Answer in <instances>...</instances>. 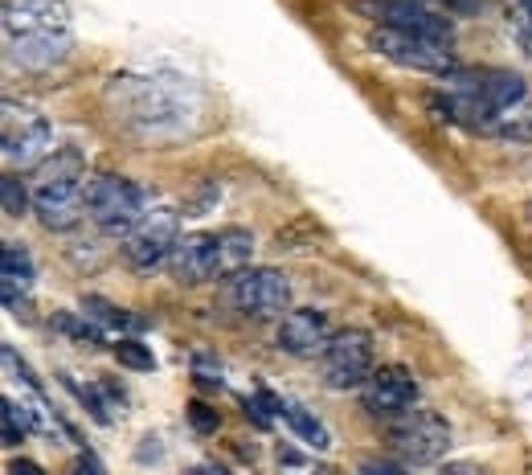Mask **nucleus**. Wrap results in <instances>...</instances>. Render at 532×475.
Returning a JSON list of instances; mask_svg holds the SVG:
<instances>
[{
  "mask_svg": "<svg viewBox=\"0 0 532 475\" xmlns=\"http://www.w3.org/2000/svg\"><path fill=\"white\" fill-rule=\"evenodd\" d=\"M70 385V390L78 394V402L86 406V410H91V418L95 422H103V426H111L115 422V410H119V394L111 390V385H78V381H66Z\"/></svg>",
  "mask_w": 532,
  "mask_h": 475,
  "instance_id": "18",
  "label": "nucleus"
},
{
  "mask_svg": "<svg viewBox=\"0 0 532 475\" xmlns=\"http://www.w3.org/2000/svg\"><path fill=\"white\" fill-rule=\"evenodd\" d=\"M189 422L201 430V435H213V430H217V410H209L205 402H193L189 406Z\"/></svg>",
  "mask_w": 532,
  "mask_h": 475,
  "instance_id": "23",
  "label": "nucleus"
},
{
  "mask_svg": "<svg viewBox=\"0 0 532 475\" xmlns=\"http://www.w3.org/2000/svg\"><path fill=\"white\" fill-rule=\"evenodd\" d=\"M373 373V336L361 328L332 332L320 349V377L328 390H357Z\"/></svg>",
  "mask_w": 532,
  "mask_h": 475,
  "instance_id": "7",
  "label": "nucleus"
},
{
  "mask_svg": "<svg viewBox=\"0 0 532 475\" xmlns=\"http://www.w3.org/2000/svg\"><path fill=\"white\" fill-rule=\"evenodd\" d=\"M361 390H365L361 394L365 410L373 418H397L418 402V377L406 365H381V369L369 373V381L361 385Z\"/></svg>",
  "mask_w": 532,
  "mask_h": 475,
  "instance_id": "12",
  "label": "nucleus"
},
{
  "mask_svg": "<svg viewBox=\"0 0 532 475\" xmlns=\"http://www.w3.org/2000/svg\"><path fill=\"white\" fill-rule=\"evenodd\" d=\"M176 242H181V213L168 205H156L136 222V230L123 238V258L136 271H156L160 263L172 258Z\"/></svg>",
  "mask_w": 532,
  "mask_h": 475,
  "instance_id": "8",
  "label": "nucleus"
},
{
  "mask_svg": "<svg viewBox=\"0 0 532 475\" xmlns=\"http://www.w3.org/2000/svg\"><path fill=\"white\" fill-rule=\"evenodd\" d=\"M332 336V320L320 308H287L279 332H275V349L291 357H320V349Z\"/></svg>",
  "mask_w": 532,
  "mask_h": 475,
  "instance_id": "14",
  "label": "nucleus"
},
{
  "mask_svg": "<svg viewBox=\"0 0 532 475\" xmlns=\"http://www.w3.org/2000/svg\"><path fill=\"white\" fill-rule=\"evenodd\" d=\"M438 5L447 13H455V17H471V13H479L483 0H438Z\"/></svg>",
  "mask_w": 532,
  "mask_h": 475,
  "instance_id": "25",
  "label": "nucleus"
},
{
  "mask_svg": "<svg viewBox=\"0 0 532 475\" xmlns=\"http://www.w3.org/2000/svg\"><path fill=\"white\" fill-rule=\"evenodd\" d=\"M82 209H86L82 156H78V148H58L41 164L37 181H33V213L46 230L62 234L82 222Z\"/></svg>",
  "mask_w": 532,
  "mask_h": 475,
  "instance_id": "3",
  "label": "nucleus"
},
{
  "mask_svg": "<svg viewBox=\"0 0 532 475\" xmlns=\"http://www.w3.org/2000/svg\"><path fill=\"white\" fill-rule=\"evenodd\" d=\"M283 418L291 422V430H295V435H299L307 447H312V451H328V447H332V430H328L312 410H307V406L283 402Z\"/></svg>",
  "mask_w": 532,
  "mask_h": 475,
  "instance_id": "16",
  "label": "nucleus"
},
{
  "mask_svg": "<svg viewBox=\"0 0 532 475\" xmlns=\"http://www.w3.org/2000/svg\"><path fill=\"white\" fill-rule=\"evenodd\" d=\"M193 369H197V381H205V385H221V365H209L205 357H197Z\"/></svg>",
  "mask_w": 532,
  "mask_h": 475,
  "instance_id": "26",
  "label": "nucleus"
},
{
  "mask_svg": "<svg viewBox=\"0 0 532 475\" xmlns=\"http://www.w3.org/2000/svg\"><path fill=\"white\" fill-rule=\"evenodd\" d=\"M82 312L91 316L99 328H111V332H140V328H144L140 316H131L127 308L107 304V299H99V295H86V299H82Z\"/></svg>",
  "mask_w": 532,
  "mask_h": 475,
  "instance_id": "17",
  "label": "nucleus"
},
{
  "mask_svg": "<svg viewBox=\"0 0 532 475\" xmlns=\"http://www.w3.org/2000/svg\"><path fill=\"white\" fill-rule=\"evenodd\" d=\"M13 471H29V475H41V467H37V463H21V459L13 463Z\"/></svg>",
  "mask_w": 532,
  "mask_h": 475,
  "instance_id": "28",
  "label": "nucleus"
},
{
  "mask_svg": "<svg viewBox=\"0 0 532 475\" xmlns=\"http://www.w3.org/2000/svg\"><path fill=\"white\" fill-rule=\"evenodd\" d=\"M389 447L402 455V463H438L451 447V426L434 410H406L389 418Z\"/></svg>",
  "mask_w": 532,
  "mask_h": 475,
  "instance_id": "6",
  "label": "nucleus"
},
{
  "mask_svg": "<svg viewBox=\"0 0 532 475\" xmlns=\"http://www.w3.org/2000/svg\"><path fill=\"white\" fill-rule=\"evenodd\" d=\"M512 21L524 33V41L532 46V0H512Z\"/></svg>",
  "mask_w": 532,
  "mask_h": 475,
  "instance_id": "24",
  "label": "nucleus"
},
{
  "mask_svg": "<svg viewBox=\"0 0 532 475\" xmlns=\"http://www.w3.org/2000/svg\"><path fill=\"white\" fill-rule=\"evenodd\" d=\"M86 213H91V222L103 234L127 238L131 230H136V222L148 213L144 189L136 181L119 177V172H99V177L86 181Z\"/></svg>",
  "mask_w": 532,
  "mask_h": 475,
  "instance_id": "4",
  "label": "nucleus"
},
{
  "mask_svg": "<svg viewBox=\"0 0 532 475\" xmlns=\"http://www.w3.org/2000/svg\"><path fill=\"white\" fill-rule=\"evenodd\" d=\"M74 25L62 0H5V58L21 70H54L70 58Z\"/></svg>",
  "mask_w": 532,
  "mask_h": 475,
  "instance_id": "1",
  "label": "nucleus"
},
{
  "mask_svg": "<svg viewBox=\"0 0 532 475\" xmlns=\"http://www.w3.org/2000/svg\"><path fill=\"white\" fill-rule=\"evenodd\" d=\"M33 279H37V271H33L29 250L17 242H5V250H0V295H5V308L17 312L25 304L33 291Z\"/></svg>",
  "mask_w": 532,
  "mask_h": 475,
  "instance_id": "15",
  "label": "nucleus"
},
{
  "mask_svg": "<svg viewBox=\"0 0 532 475\" xmlns=\"http://www.w3.org/2000/svg\"><path fill=\"white\" fill-rule=\"evenodd\" d=\"M524 213H528V222H532V201H528V209H524Z\"/></svg>",
  "mask_w": 532,
  "mask_h": 475,
  "instance_id": "29",
  "label": "nucleus"
},
{
  "mask_svg": "<svg viewBox=\"0 0 532 475\" xmlns=\"http://www.w3.org/2000/svg\"><path fill=\"white\" fill-rule=\"evenodd\" d=\"M369 50L406 66V70H422V74H451L455 70V54L451 46L442 41H430V37H414V33H402V29H389V25H377L369 33Z\"/></svg>",
  "mask_w": 532,
  "mask_h": 475,
  "instance_id": "9",
  "label": "nucleus"
},
{
  "mask_svg": "<svg viewBox=\"0 0 532 475\" xmlns=\"http://www.w3.org/2000/svg\"><path fill=\"white\" fill-rule=\"evenodd\" d=\"M0 136H5V164L9 168H33L41 164L54 148V132L50 119L33 111V107H17L5 103V119H0Z\"/></svg>",
  "mask_w": 532,
  "mask_h": 475,
  "instance_id": "11",
  "label": "nucleus"
},
{
  "mask_svg": "<svg viewBox=\"0 0 532 475\" xmlns=\"http://www.w3.org/2000/svg\"><path fill=\"white\" fill-rule=\"evenodd\" d=\"M492 136H500V140H512V144H532V107H528V103H520V107H508V111L496 119Z\"/></svg>",
  "mask_w": 532,
  "mask_h": 475,
  "instance_id": "19",
  "label": "nucleus"
},
{
  "mask_svg": "<svg viewBox=\"0 0 532 475\" xmlns=\"http://www.w3.org/2000/svg\"><path fill=\"white\" fill-rule=\"evenodd\" d=\"M54 328L58 332H66V336H74V340H91V344H99L103 340V328L86 316V312H62V316H54Z\"/></svg>",
  "mask_w": 532,
  "mask_h": 475,
  "instance_id": "21",
  "label": "nucleus"
},
{
  "mask_svg": "<svg viewBox=\"0 0 532 475\" xmlns=\"http://www.w3.org/2000/svg\"><path fill=\"white\" fill-rule=\"evenodd\" d=\"M115 361L127 365V369H136V373H152V369H156L152 349H144L140 340H119V344H115Z\"/></svg>",
  "mask_w": 532,
  "mask_h": 475,
  "instance_id": "22",
  "label": "nucleus"
},
{
  "mask_svg": "<svg viewBox=\"0 0 532 475\" xmlns=\"http://www.w3.org/2000/svg\"><path fill=\"white\" fill-rule=\"evenodd\" d=\"M230 308L246 320H275L291 308V279L275 267H242L226 287Z\"/></svg>",
  "mask_w": 532,
  "mask_h": 475,
  "instance_id": "5",
  "label": "nucleus"
},
{
  "mask_svg": "<svg viewBox=\"0 0 532 475\" xmlns=\"http://www.w3.org/2000/svg\"><path fill=\"white\" fill-rule=\"evenodd\" d=\"M447 78V91H471L479 99H487L496 111H508V107H520L528 103V82L512 70H451L442 74Z\"/></svg>",
  "mask_w": 532,
  "mask_h": 475,
  "instance_id": "13",
  "label": "nucleus"
},
{
  "mask_svg": "<svg viewBox=\"0 0 532 475\" xmlns=\"http://www.w3.org/2000/svg\"><path fill=\"white\" fill-rule=\"evenodd\" d=\"M357 13L369 17L373 25H389V29H402L414 37H430L451 46L455 41V25L451 17H442L438 9L422 5V0H357Z\"/></svg>",
  "mask_w": 532,
  "mask_h": 475,
  "instance_id": "10",
  "label": "nucleus"
},
{
  "mask_svg": "<svg viewBox=\"0 0 532 475\" xmlns=\"http://www.w3.org/2000/svg\"><path fill=\"white\" fill-rule=\"evenodd\" d=\"M254 254V234L242 226H226V230H205V234H189L176 242L168 267L172 279L185 287H201V283H217L238 275Z\"/></svg>",
  "mask_w": 532,
  "mask_h": 475,
  "instance_id": "2",
  "label": "nucleus"
},
{
  "mask_svg": "<svg viewBox=\"0 0 532 475\" xmlns=\"http://www.w3.org/2000/svg\"><path fill=\"white\" fill-rule=\"evenodd\" d=\"M0 193H5V218H25L29 205H33V193H29L25 181L17 177V168L5 172V181H0Z\"/></svg>",
  "mask_w": 532,
  "mask_h": 475,
  "instance_id": "20",
  "label": "nucleus"
},
{
  "mask_svg": "<svg viewBox=\"0 0 532 475\" xmlns=\"http://www.w3.org/2000/svg\"><path fill=\"white\" fill-rule=\"evenodd\" d=\"M74 471H103V463L91 459V455H78V459H74Z\"/></svg>",
  "mask_w": 532,
  "mask_h": 475,
  "instance_id": "27",
  "label": "nucleus"
}]
</instances>
